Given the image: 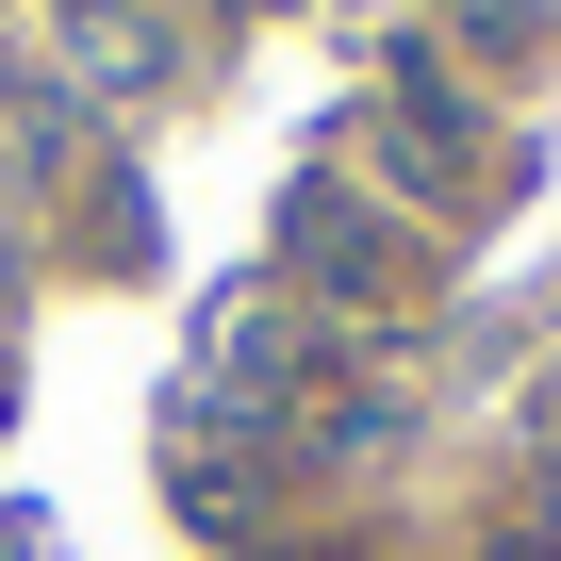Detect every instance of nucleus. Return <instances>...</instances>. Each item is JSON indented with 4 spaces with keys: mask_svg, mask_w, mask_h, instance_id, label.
<instances>
[{
    "mask_svg": "<svg viewBox=\"0 0 561 561\" xmlns=\"http://www.w3.org/2000/svg\"><path fill=\"white\" fill-rule=\"evenodd\" d=\"M182 67V34L149 18V0H67V50H50V83L83 100V116H116V100H149Z\"/></svg>",
    "mask_w": 561,
    "mask_h": 561,
    "instance_id": "obj_1",
    "label": "nucleus"
},
{
    "mask_svg": "<svg viewBox=\"0 0 561 561\" xmlns=\"http://www.w3.org/2000/svg\"><path fill=\"white\" fill-rule=\"evenodd\" d=\"M528 545H545V561H561V462H545V479H528Z\"/></svg>",
    "mask_w": 561,
    "mask_h": 561,
    "instance_id": "obj_2",
    "label": "nucleus"
},
{
    "mask_svg": "<svg viewBox=\"0 0 561 561\" xmlns=\"http://www.w3.org/2000/svg\"><path fill=\"white\" fill-rule=\"evenodd\" d=\"M0 314H18V248H0Z\"/></svg>",
    "mask_w": 561,
    "mask_h": 561,
    "instance_id": "obj_3",
    "label": "nucleus"
}]
</instances>
